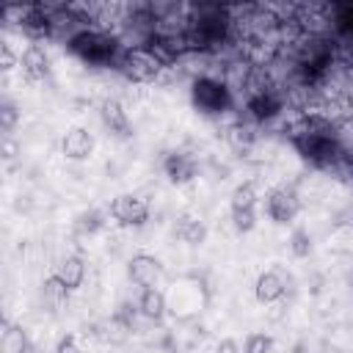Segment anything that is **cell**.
Returning a JSON list of instances; mask_svg holds the SVG:
<instances>
[{"label":"cell","mask_w":353,"mask_h":353,"mask_svg":"<svg viewBox=\"0 0 353 353\" xmlns=\"http://www.w3.org/2000/svg\"><path fill=\"white\" fill-rule=\"evenodd\" d=\"M116 66L130 83H154L165 63L149 47H127L121 50Z\"/></svg>","instance_id":"cell-3"},{"label":"cell","mask_w":353,"mask_h":353,"mask_svg":"<svg viewBox=\"0 0 353 353\" xmlns=\"http://www.w3.org/2000/svg\"><path fill=\"white\" fill-rule=\"evenodd\" d=\"M163 171H165V176H168V182L185 185V182H190V179L196 176V160L188 157V154H182V152H174V154L165 157Z\"/></svg>","instance_id":"cell-11"},{"label":"cell","mask_w":353,"mask_h":353,"mask_svg":"<svg viewBox=\"0 0 353 353\" xmlns=\"http://www.w3.org/2000/svg\"><path fill=\"white\" fill-rule=\"evenodd\" d=\"M232 221L237 232H251L256 226V210H232Z\"/></svg>","instance_id":"cell-23"},{"label":"cell","mask_w":353,"mask_h":353,"mask_svg":"<svg viewBox=\"0 0 353 353\" xmlns=\"http://www.w3.org/2000/svg\"><path fill=\"white\" fill-rule=\"evenodd\" d=\"M290 251H292L295 256H309V251H312V237H309L306 229H295V232L290 234Z\"/></svg>","instance_id":"cell-21"},{"label":"cell","mask_w":353,"mask_h":353,"mask_svg":"<svg viewBox=\"0 0 353 353\" xmlns=\"http://www.w3.org/2000/svg\"><path fill=\"white\" fill-rule=\"evenodd\" d=\"M55 276H58L69 290H77V287L83 284V279H85V262H83L77 254H69V256H63V259L58 262Z\"/></svg>","instance_id":"cell-14"},{"label":"cell","mask_w":353,"mask_h":353,"mask_svg":"<svg viewBox=\"0 0 353 353\" xmlns=\"http://www.w3.org/2000/svg\"><path fill=\"white\" fill-rule=\"evenodd\" d=\"M347 281H350V287H353V270H350V276H347Z\"/></svg>","instance_id":"cell-28"},{"label":"cell","mask_w":353,"mask_h":353,"mask_svg":"<svg viewBox=\"0 0 353 353\" xmlns=\"http://www.w3.org/2000/svg\"><path fill=\"white\" fill-rule=\"evenodd\" d=\"M0 66H3V72H8V69H14V66H17V58H14L11 44H8V41H3V44H0Z\"/></svg>","instance_id":"cell-25"},{"label":"cell","mask_w":353,"mask_h":353,"mask_svg":"<svg viewBox=\"0 0 353 353\" xmlns=\"http://www.w3.org/2000/svg\"><path fill=\"white\" fill-rule=\"evenodd\" d=\"M55 353H83V347L77 345L74 336H61L58 345H55Z\"/></svg>","instance_id":"cell-26"},{"label":"cell","mask_w":353,"mask_h":353,"mask_svg":"<svg viewBox=\"0 0 353 353\" xmlns=\"http://www.w3.org/2000/svg\"><path fill=\"white\" fill-rule=\"evenodd\" d=\"M176 237L188 245H201L207 240V223L196 215H182L176 221Z\"/></svg>","instance_id":"cell-15"},{"label":"cell","mask_w":353,"mask_h":353,"mask_svg":"<svg viewBox=\"0 0 353 353\" xmlns=\"http://www.w3.org/2000/svg\"><path fill=\"white\" fill-rule=\"evenodd\" d=\"M215 353H243V347H240V342H237V339H232V336H223V339L218 342Z\"/></svg>","instance_id":"cell-27"},{"label":"cell","mask_w":353,"mask_h":353,"mask_svg":"<svg viewBox=\"0 0 353 353\" xmlns=\"http://www.w3.org/2000/svg\"><path fill=\"white\" fill-rule=\"evenodd\" d=\"M256 201H259V188L251 179L240 182L232 190V210H256Z\"/></svg>","instance_id":"cell-18"},{"label":"cell","mask_w":353,"mask_h":353,"mask_svg":"<svg viewBox=\"0 0 353 353\" xmlns=\"http://www.w3.org/2000/svg\"><path fill=\"white\" fill-rule=\"evenodd\" d=\"M19 69L25 74V80L36 83V80H44L50 74V55L41 44H30L22 55H19Z\"/></svg>","instance_id":"cell-7"},{"label":"cell","mask_w":353,"mask_h":353,"mask_svg":"<svg viewBox=\"0 0 353 353\" xmlns=\"http://www.w3.org/2000/svg\"><path fill=\"white\" fill-rule=\"evenodd\" d=\"M190 99L201 113L221 116L232 108V88L212 74H199L190 85Z\"/></svg>","instance_id":"cell-1"},{"label":"cell","mask_w":353,"mask_h":353,"mask_svg":"<svg viewBox=\"0 0 353 353\" xmlns=\"http://www.w3.org/2000/svg\"><path fill=\"white\" fill-rule=\"evenodd\" d=\"M61 152L69 160H85L94 152V135L85 127H72V130H66V135L61 141Z\"/></svg>","instance_id":"cell-8"},{"label":"cell","mask_w":353,"mask_h":353,"mask_svg":"<svg viewBox=\"0 0 353 353\" xmlns=\"http://www.w3.org/2000/svg\"><path fill=\"white\" fill-rule=\"evenodd\" d=\"M127 273H130V279H132L138 287L146 290V287H154V284L160 281L163 265H160V259H154V256H149V254H135V256L130 259Z\"/></svg>","instance_id":"cell-6"},{"label":"cell","mask_w":353,"mask_h":353,"mask_svg":"<svg viewBox=\"0 0 353 353\" xmlns=\"http://www.w3.org/2000/svg\"><path fill=\"white\" fill-rule=\"evenodd\" d=\"M110 215L124 226H143L149 221V204L138 196L124 193V196H116L110 201Z\"/></svg>","instance_id":"cell-5"},{"label":"cell","mask_w":353,"mask_h":353,"mask_svg":"<svg viewBox=\"0 0 353 353\" xmlns=\"http://www.w3.org/2000/svg\"><path fill=\"white\" fill-rule=\"evenodd\" d=\"M287 292V281L281 279L279 270H265L256 276V284H254V295L259 303H276L281 301Z\"/></svg>","instance_id":"cell-9"},{"label":"cell","mask_w":353,"mask_h":353,"mask_svg":"<svg viewBox=\"0 0 353 353\" xmlns=\"http://www.w3.org/2000/svg\"><path fill=\"white\" fill-rule=\"evenodd\" d=\"M245 108H248L254 121H268V119H273V116H279L284 110V99L276 91H268V94L245 99Z\"/></svg>","instance_id":"cell-10"},{"label":"cell","mask_w":353,"mask_h":353,"mask_svg":"<svg viewBox=\"0 0 353 353\" xmlns=\"http://www.w3.org/2000/svg\"><path fill=\"white\" fill-rule=\"evenodd\" d=\"M265 210L276 223H290L301 210V196H298V190L292 185H279V188H273L268 193Z\"/></svg>","instance_id":"cell-4"},{"label":"cell","mask_w":353,"mask_h":353,"mask_svg":"<svg viewBox=\"0 0 353 353\" xmlns=\"http://www.w3.org/2000/svg\"><path fill=\"white\" fill-rule=\"evenodd\" d=\"M138 312L149 320H160L165 314V295L157 287H146L138 298Z\"/></svg>","instance_id":"cell-16"},{"label":"cell","mask_w":353,"mask_h":353,"mask_svg":"<svg viewBox=\"0 0 353 353\" xmlns=\"http://www.w3.org/2000/svg\"><path fill=\"white\" fill-rule=\"evenodd\" d=\"M270 350H273V336L259 334V331L248 334L243 342V353H270Z\"/></svg>","instance_id":"cell-20"},{"label":"cell","mask_w":353,"mask_h":353,"mask_svg":"<svg viewBox=\"0 0 353 353\" xmlns=\"http://www.w3.org/2000/svg\"><path fill=\"white\" fill-rule=\"evenodd\" d=\"M17 121H19V110H17V105L14 102H3L0 105V130L3 132H11L14 127H17Z\"/></svg>","instance_id":"cell-22"},{"label":"cell","mask_w":353,"mask_h":353,"mask_svg":"<svg viewBox=\"0 0 353 353\" xmlns=\"http://www.w3.org/2000/svg\"><path fill=\"white\" fill-rule=\"evenodd\" d=\"M102 226V221H99V212H85V215H80V221H77V229L80 232H97Z\"/></svg>","instance_id":"cell-24"},{"label":"cell","mask_w":353,"mask_h":353,"mask_svg":"<svg viewBox=\"0 0 353 353\" xmlns=\"http://www.w3.org/2000/svg\"><path fill=\"white\" fill-rule=\"evenodd\" d=\"M116 44L119 39L105 33V30H77L69 39V50L74 55H80L85 63H108V61H119L116 55Z\"/></svg>","instance_id":"cell-2"},{"label":"cell","mask_w":353,"mask_h":353,"mask_svg":"<svg viewBox=\"0 0 353 353\" xmlns=\"http://www.w3.org/2000/svg\"><path fill=\"white\" fill-rule=\"evenodd\" d=\"M0 353H30V339L22 325H6L0 336Z\"/></svg>","instance_id":"cell-17"},{"label":"cell","mask_w":353,"mask_h":353,"mask_svg":"<svg viewBox=\"0 0 353 353\" xmlns=\"http://www.w3.org/2000/svg\"><path fill=\"white\" fill-rule=\"evenodd\" d=\"M254 141H256V130H254V124L237 119V121H232V124L226 127V143H229L237 154H245V152L254 146Z\"/></svg>","instance_id":"cell-13"},{"label":"cell","mask_w":353,"mask_h":353,"mask_svg":"<svg viewBox=\"0 0 353 353\" xmlns=\"http://www.w3.org/2000/svg\"><path fill=\"white\" fill-rule=\"evenodd\" d=\"M350 215H353V210H350Z\"/></svg>","instance_id":"cell-29"},{"label":"cell","mask_w":353,"mask_h":353,"mask_svg":"<svg viewBox=\"0 0 353 353\" xmlns=\"http://www.w3.org/2000/svg\"><path fill=\"white\" fill-rule=\"evenodd\" d=\"M41 292H44V298H47V301H52V303H63V301L69 298V292H72V290H69V287H66V284L52 273L50 279H44Z\"/></svg>","instance_id":"cell-19"},{"label":"cell","mask_w":353,"mask_h":353,"mask_svg":"<svg viewBox=\"0 0 353 353\" xmlns=\"http://www.w3.org/2000/svg\"><path fill=\"white\" fill-rule=\"evenodd\" d=\"M99 116H102V124H105L110 132L127 135L130 119H127V110H124V105H121L119 99H105V102L99 105Z\"/></svg>","instance_id":"cell-12"}]
</instances>
